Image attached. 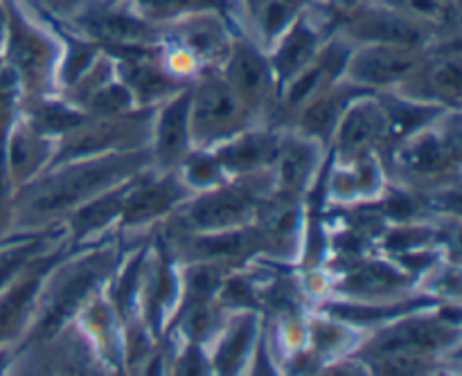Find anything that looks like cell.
I'll return each mask as SVG.
<instances>
[{"label":"cell","mask_w":462,"mask_h":376,"mask_svg":"<svg viewBox=\"0 0 462 376\" xmlns=\"http://www.w3.org/2000/svg\"><path fill=\"white\" fill-rule=\"evenodd\" d=\"M66 242L63 228H50L34 234H9L0 239V289L16 278L36 255Z\"/></svg>","instance_id":"obj_33"},{"label":"cell","mask_w":462,"mask_h":376,"mask_svg":"<svg viewBox=\"0 0 462 376\" xmlns=\"http://www.w3.org/2000/svg\"><path fill=\"white\" fill-rule=\"evenodd\" d=\"M104 289L86 302L75 323L88 338L106 372L125 374V320L111 305Z\"/></svg>","instance_id":"obj_26"},{"label":"cell","mask_w":462,"mask_h":376,"mask_svg":"<svg viewBox=\"0 0 462 376\" xmlns=\"http://www.w3.org/2000/svg\"><path fill=\"white\" fill-rule=\"evenodd\" d=\"M350 52V41H346L341 34L334 32V34L325 41L323 48L319 50V54H316V57L311 59L289 84H284L282 88H280L278 108H275L271 126L282 129V126L291 120L293 113H296L307 99H311L314 95L323 93L325 88H329V86H334L337 81H341Z\"/></svg>","instance_id":"obj_21"},{"label":"cell","mask_w":462,"mask_h":376,"mask_svg":"<svg viewBox=\"0 0 462 376\" xmlns=\"http://www.w3.org/2000/svg\"><path fill=\"white\" fill-rule=\"evenodd\" d=\"M337 34L350 41L352 45L395 43L411 45V48H429V45L438 43V41L451 39V36H442L440 32L431 30V27L422 25V23L411 21L404 14L383 5L382 0H374L368 7L361 9L359 14L343 21L337 27Z\"/></svg>","instance_id":"obj_20"},{"label":"cell","mask_w":462,"mask_h":376,"mask_svg":"<svg viewBox=\"0 0 462 376\" xmlns=\"http://www.w3.org/2000/svg\"><path fill=\"white\" fill-rule=\"evenodd\" d=\"M125 3H129L144 21L156 27H165L201 12H221L235 18L233 0H125Z\"/></svg>","instance_id":"obj_35"},{"label":"cell","mask_w":462,"mask_h":376,"mask_svg":"<svg viewBox=\"0 0 462 376\" xmlns=\"http://www.w3.org/2000/svg\"><path fill=\"white\" fill-rule=\"evenodd\" d=\"M21 115L34 129H39L48 138H54L57 142L68 131H72L77 124H81L88 117L84 111H79L70 102H66L61 95H50V97L36 99L32 104H23Z\"/></svg>","instance_id":"obj_34"},{"label":"cell","mask_w":462,"mask_h":376,"mask_svg":"<svg viewBox=\"0 0 462 376\" xmlns=\"http://www.w3.org/2000/svg\"><path fill=\"white\" fill-rule=\"evenodd\" d=\"M395 12L404 14L411 21H418L442 36L460 34V9L447 7L442 0H382Z\"/></svg>","instance_id":"obj_36"},{"label":"cell","mask_w":462,"mask_h":376,"mask_svg":"<svg viewBox=\"0 0 462 376\" xmlns=\"http://www.w3.org/2000/svg\"><path fill=\"white\" fill-rule=\"evenodd\" d=\"M424 50L395 43L352 45L343 81L368 93H391L418 66Z\"/></svg>","instance_id":"obj_18"},{"label":"cell","mask_w":462,"mask_h":376,"mask_svg":"<svg viewBox=\"0 0 462 376\" xmlns=\"http://www.w3.org/2000/svg\"><path fill=\"white\" fill-rule=\"evenodd\" d=\"M393 95L427 104V106L460 111L462 99V50L460 34L438 41L424 50L411 75L391 90Z\"/></svg>","instance_id":"obj_13"},{"label":"cell","mask_w":462,"mask_h":376,"mask_svg":"<svg viewBox=\"0 0 462 376\" xmlns=\"http://www.w3.org/2000/svg\"><path fill=\"white\" fill-rule=\"evenodd\" d=\"M68 251L70 246L61 242L50 251L41 252L16 278H12L0 289V347L16 350L21 345L25 334L30 332L32 320H34L45 275L52 269L54 261L61 260Z\"/></svg>","instance_id":"obj_16"},{"label":"cell","mask_w":462,"mask_h":376,"mask_svg":"<svg viewBox=\"0 0 462 376\" xmlns=\"http://www.w3.org/2000/svg\"><path fill=\"white\" fill-rule=\"evenodd\" d=\"M5 39L0 54L18 84L23 104L59 95L61 32L54 18L32 7L27 0H3Z\"/></svg>","instance_id":"obj_4"},{"label":"cell","mask_w":462,"mask_h":376,"mask_svg":"<svg viewBox=\"0 0 462 376\" xmlns=\"http://www.w3.org/2000/svg\"><path fill=\"white\" fill-rule=\"evenodd\" d=\"M460 111H445L382 156L388 183L427 194L460 183Z\"/></svg>","instance_id":"obj_5"},{"label":"cell","mask_w":462,"mask_h":376,"mask_svg":"<svg viewBox=\"0 0 462 376\" xmlns=\"http://www.w3.org/2000/svg\"><path fill=\"white\" fill-rule=\"evenodd\" d=\"M32 7L39 9L45 16L54 18V21L63 23L77 12V7L81 5V0H27Z\"/></svg>","instance_id":"obj_40"},{"label":"cell","mask_w":462,"mask_h":376,"mask_svg":"<svg viewBox=\"0 0 462 376\" xmlns=\"http://www.w3.org/2000/svg\"><path fill=\"white\" fill-rule=\"evenodd\" d=\"M9 374H108L77 323H68L34 345L14 350Z\"/></svg>","instance_id":"obj_14"},{"label":"cell","mask_w":462,"mask_h":376,"mask_svg":"<svg viewBox=\"0 0 462 376\" xmlns=\"http://www.w3.org/2000/svg\"><path fill=\"white\" fill-rule=\"evenodd\" d=\"M391 147V122L379 93H361L343 113L328 151L337 158L379 153Z\"/></svg>","instance_id":"obj_19"},{"label":"cell","mask_w":462,"mask_h":376,"mask_svg":"<svg viewBox=\"0 0 462 376\" xmlns=\"http://www.w3.org/2000/svg\"><path fill=\"white\" fill-rule=\"evenodd\" d=\"M219 72L257 124L273 122L280 88L264 48L239 30Z\"/></svg>","instance_id":"obj_12"},{"label":"cell","mask_w":462,"mask_h":376,"mask_svg":"<svg viewBox=\"0 0 462 376\" xmlns=\"http://www.w3.org/2000/svg\"><path fill=\"white\" fill-rule=\"evenodd\" d=\"M361 93H368V90L356 88V86L347 84V81L343 79L337 81L334 86L325 88L323 93L307 99V102L293 113L291 120H289L282 129L298 131V133L307 135V138L316 140V142L323 144L325 149H329L334 131H337L343 113L350 106L352 99Z\"/></svg>","instance_id":"obj_30"},{"label":"cell","mask_w":462,"mask_h":376,"mask_svg":"<svg viewBox=\"0 0 462 376\" xmlns=\"http://www.w3.org/2000/svg\"><path fill=\"white\" fill-rule=\"evenodd\" d=\"M134 179V176H131ZM116 185V188L106 189V192L97 194L95 198L86 201L77 210H72L66 219L61 221L63 234H66V243L70 248H84L90 243L104 242V239L113 237L117 228V219L122 212V201H125V192L129 180Z\"/></svg>","instance_id":"obj_28"},{"label":"cell","mask_w":462,"mask_h":376,"mask_svg":"<svg viewBox=\"0 0 462 376\" xmlns=\"http://www.w3.org/2000/svg\"><path fill=\"white\" fill-rule=\"evenodd\" d=\"M273 194V170L226 180L208 192L192 194L158 230L162 234H215L244 228L255 224Z\"/></svg>","instance_id":"obj_6"},{"label":"cell","mask_w":462,"mask_h":376,"mask_svg":"<svg viewBox=\"0 0 462 376\" xmlns=\"http://www.w3.org/2000/svg\"><path fill=\"white\" fill-rule=\"evenodd\" d=\"M0 68H3V54H0Z\"/></svg>","instance_id":"obj_43"},{"label":"cell","mask_w":462,"mask_h":376,"mask_svg":"<svg viewBox=\"0 0 462 376\" xmlns=\"http://www.w3.org/2000/svg\"><path fill=\"white\" fill-rule=\"evenodd\" d=\"M108 54L116 61L117 77L129 90L135 108H158L189 88V81L180 79L165 66L158 43Z\"/></svg>","instance_id":"obj_17"},{"label":"cell","mask_w":462,"mask_h":376,"mask_svg":"<svg viewBox=\"0 0 462 376\" xmlns=\"http://www.w3.org/2000/svg\"><path fill=\"white\" fill-rule=\"evenodd\" d=\"M374 0H319L316 3V9L323 14L325 21L332 25V30L337 32V27L341 25L343 21L352 18L355 14H359L361 9L368 7Z\"/></svg>","instance_id":"obj_39"},{"label":"cell","mask_w":462,"mask_h":376,"mask_svg":"<svg viewBox=\"0 0 462 376\" xmlns=\"http://www.w3.org/2000/svg\"><path fill=\"white\" fill-rule=\"evenodd\" d=\"M319 0H233L239 30L269 50L296 18L316 7Z\"/></svg>","instance_id":"obj_31"},{"label":"cell","mask_w":462,"mask_h":376,"mask_svg":"<svg viewBox=\"0 0 462 376\" xmlns=\"http://www.w3.org/2000/svg\"><path fill=\"white\" fill-rule=\"evenodd\" d=\"M328 160V149L316 140L293 129H280L278 151L273 160L275 194L289 198H307L319 183V176Z\"/></svg>","instance_id":"obj_22"},{"label":"cell","mask_w":462,"mask_h":376,"mask_svg":"<svg viewBox=\"0 0 462 376\" xmlns=\"http://www.w3.org/2000/svg\"><path fill=\"white\" fill-rule=\"evenodd\" d=\"M176 174L192 194L208 192V189L228 180L212 149H192V153L185 158L183 165L176 170Z\"/></svg>","instance_id":"obj_37"},{"label":"cell","mask_w":462,"mask_h":376,"mask_svg":"<svg viewBox=\"0 0 462 376\" xmlns=\"http://www.w3.org/2000/svg\"><path fill=\"white\" fill-rule=\"evenodd\" d=\"M126 242L120 234L90 243L84 248H70L61 260L54 261L41 287L39 305L30 332L21 341V347L34 345L52 336L59 329L77 318L86 302L102 291L116 273Z\"/></svg>","instance_id":"obj_3"},{"label":"cell","mask_w":462,"mask_h":376,"mask_svg":"<svg viewBox=\"0 0 462 376\" xmlns=\"http://www.w3.org/2000/svg\"><path fill=\"white\" fill-rule=\"evenodd\" d=\"M460 336V305L440 302L368 332L352 356L368 374H449Z\"/></svg>","instance_id":"obj_2"},{"label":"cell","mask_w":462,"mask_h":376,"mask_svg":"<svg viewBox=\"0 0 462 376\" xmlns=\"http://www.w3.org/2000/svg\"><path fill=\"white\" fill-rule=\"evenodd\" d=\"M3 39H5V5L0 0V48H3Z\"/></svg>","instance_id":"obj_41"},{"label":"cell","mask_w":462,"mask_h":376,"mask_svg":"<svg viewBox=\"0 0 462 376\" xmlns=\"http://www.w3.org/2000/svg\"><path fill=\"white\" fill-rule=\"evenodd\" d=\"M156 108H135L116 117H86L57 142L52 165L79 158L147 149L152 140V120ZM50 165V167H52Z\"/></svg>","instance_id":"obj_10"},{"label":"cell","mask_w":462,"mask_h":376,"mask_svg":"<svg viewBox=\"0 0 462 376\" xmlns=\"http://www.w3.org/2000/svg\"><path fill=\"white\" fill-rule=\"evenodd\" d=\"M332 34V25L325 21L323 14L316 7L296 18L266 50L278 88L289 84L319 54V50Z\"/></svg>","instance_id":"obj_24"},{"label":"cell","mask_w":462,"mask_h":376,"mask_svg":"<svg viewBox=\"0 0 462 376\" xmlns=\"http://www.w3.org/2000/svg\"><path fill=\"white\" fill-rule=\"evenodd\" d=\"M54 153H57V140L41 133L18 113L16 120L9 126L7 140H5V165H7L14 194L23 185L43 174L52 165Z\"/></svg>","instance_id":"obj_27"},{"label":"cell","mask_w":462,"mask_h":376,"mask_svg":"<svg viewBox=\"0 0 462 376\" xmlns=\"http://www.w3.org/2000/svg\"><path fill=\"white\" fill-rule=\"evenodd\" d=\"M147 167H152L149 147L57 162L14 194L12 234H34L59 228L72 210Z\"/></svg>","instance_id":"obj_1"},{"label":"cell","mask_w":462,"mask_h":376,"mask_svg":"<svg viewBox=\"0 0 462 376\" xmlns=\"http://www.w3.org/2000/svg\"><path fill=\"white\" fill-rule=\"evenodd\" d=\"M192 135H189V88L167 99L153 111L152 140V167L158 171H176L185 158L192 153Z\"/></svg>","instance_id":"obj_25"},{"label":"cell","mask_w":462,"mask_h":376,"mask_svg":"<svg viewBox=\"0 0 462 376\" xmlns=\"http://www.w3.org/2000/svg\"><path fill=\"white\" fill-rule=\"evenodd\" d=\"M131 111H135V104L117 75L104 88H99L84 106V113L88 117H116Z\"/></svg>","instance_id":"obj_38"},{"label":"cell","mask_w":462,"mask_h":376,"mask_svg":"<svg viewBox=\"0 0 462 376\" xmlns=\"http://www.w3.org/2000/svg\"><path fill=\"white\" fill-rule=\"evenodd\" d=\"M262 334V311H230L203 343L212 374L242 376L251 365Z\"/></svg>","instance_id":"obj_23"},{"label":"cell","mask_w":462,"mask_h":376,"mask_svg":"<svg viewBox=\"0 0 462 376\" xmlns=\"http://www.w3.org/2000/svg\"><path fill=\"white\" fill-rule=\"evenodd\" d=\"M192 197L176 171H158L147 167L129 180L122 201L116 234L126 243L152 234Z\"/></svg>","instance_id":"obj_9"},{"label":"cell","mask_w":462,"mask_h":376,"mask_svg":"<svg viewBox=\"0 0 462 376\" xmlns=\"http://www.w3.org/2000/svg\"><path fill=\"white\" fill-rule=\"evenodd\" d=\"M61 25L106 52L161 43V27L144 21L125 0H81L77 12Z\"/></svg>","instance_id":"obj_11"},{"label":"cell","mask_w":462,"mask_h":376,"mask_svg":"<svg viewBox=\"0 0 462 376\" xmlns=\"http://www.w3.org/2000/svg\"><path fill=\"white\" fill-rule=\"evenodd\" d=\"M239 32L237 21L221 12H201L161 27V57L180 79L192 84L206 70H219Z\"/></svg>","instance_id":"obj_7"},{"label":"cell","mask_w":462,"mask_h":376,"mask_svg":"<svg viewBox=\"0 0 462 376\" xmlns=\"http://www.w3.org/2000/svg\"><path fill=\"white\" fill-rule=\"evenodd\" d=\"M255 124L219 70L194 77L189 84V135L194 149H215Z\"/></svg>","instance_id":"obj_8"},{"label":"cell","mask_w":462,"mask_h":376,"mask_svg":"<svg viewBox=\"0 0 462 376\" xmlns=\"http://www.w3.org/2000/svg\"><path fill=\"white\" fill-rule=\"evenodd\" d=\"M388 174L379 153L337 158L328 151L314 192L323 207H355L373 203L386 192Z\"/></svg>","instance_id":"obj_15"},{"label":"cell","mask_w":462,"mask_h":376,"mask_svg":"<svg viewBox=\"0 0 462 376\" xmlns=\"http://www.w3.org/2000/svg\"><path fill=\"white\" fill-rule=\"evenodd\" d=\"M364 338L365 332L346 323V320H338L334 316L320 314L314 309L307 311V352L320 365V370L332 361L355 354Z\"/></svg>","instance_id":"obj_32"},{"label":"cell","mask_w":462,"mask_h":376,"mask_svg":"<svg viewBox=\"0 0 462 376\" xmlns=\"http://www.w3.org/2000/svg\"><path fill=\"white\" fill-rule=\"evenodd\" d=\"M278 142L280 129L271 124H255L244 133L230 138L228 142L215 147L212 153L217 156L228 180H233L271 170L275 151H278Z\"/></svg>","instance_id":"obj_29"},{"label":"cell","mask_w":462,"mask_h":376,"mask_svg":"<svg viewBox=\"0 0 462 376\" xmlns=\"http://www.w3.org/2000/svg\"><path fill=\"white\" fill-rule=\"evenodd\" d=\"M442 3L447 5V7H454V9H460V0H442Z\"/></svg>","instance_id":"obj_42"}]
</instances>
